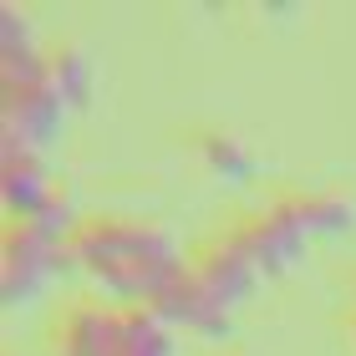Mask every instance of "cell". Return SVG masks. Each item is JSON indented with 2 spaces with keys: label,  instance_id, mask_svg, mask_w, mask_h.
Here are the masks:
<instances>
[{
  "label": "cell",
  "instance_id": "obj_9",
  "mask_svg": "<svg viewBox=\"0 0 356 356\" xmlns=\"http://www.w3.org/2000/svg\"><path fill=\"white\" fill-rule=\"evenodd\" d=\"M0 72H6V87H41V82H51V56L36 46L31 21L15 6H0Z\"/></svg>",
  "mask_w": 356,
  "mask_h": 356
},
{
  "label": "cell",
  "instance_id": "obj_13",
  "mask_svg": "<svg viewBox=\"0 0 356 356\" xmlns=\"http://www.w3.org/2000/svg\"><path fill=\"white\" fill-rule=\"evenodd\" d=\"M199 158H204L209 173L229 178V184H245V178L254 173V153L239 138H229V133H204L199 138Z\"/></svg>",
  "mask_w": 356,
  "mask_h": 356
},
{
  "label": "cell",
  "instance_id": "obj_2",
  "mask_svg": "<svg viewBox=\"0 0 356 356\" xmlns=\"http://www.w3.org/2000/svg\"><path fill=\"white\" fill-rule=\"evenodd\" d=\"M72 265V250L51 239L41 224L31 219H10L6 239H0V296L6 305H31L51 285V275H61Z\"/></svg>",
  "mask_w": 356,
  "mask_h": 356
},
{
  "label": "cell",
  "instance_id": "obj_8",
  "mask_svg": "<svg viewBox=\"0 0 356 356\" xmlns=\"http://www.w3.org/2000/svg\"><path fill=\"white\" fill-rule=\"evenodd\" d=\"M0 193H6V214L10 219H36L46 204L56 199V184H51V168L41 163L36 148L26 143H0Z\"/></svg>",
  "mask_w": 356,
  "mask_h": 356
},
{
  "label": "cell",
  "instance_id": "obj_11",
  "mask_svg": "<svg viewBox=\"0 0 356 356\" xmlns=\"http://www.w3.org/2000/svg\"><path fill=\"white\" fill-rule=\"evenodd\" d=\"M296 204H300V219H305V229H311V239L346 234L356 224V204L341 199V193H296Z\"/></svg>",
  "mask_w": 356,
  "mask_h": 356
},
{
  "label": "cell",
  "instance_id": "obj_5",
  "mask_svg": "<svg viewBox=\"0 0 356 356\" xmlns=\"http://www.w3.org/2000/svg\"><path fill=\"white\" fill-rule=\"evenodd\" d=\"M188 270L199 275V285L214 296L224 311H234V305H245L250 296H254V285L265 280L260 270H254V260L245 250H239V239L224 229V234H214V239H204L199 250H193V260H188Z\"/></svg>",
  "mask_w": 356,
  "mask_h": 356
},
{
  "label": "cell",
  "instance_id": "obj_14",
  "mask_svg": "<svg viewBox=\"0 0 356 356\" xmlns=\"http://www.w3.org/2000/svg\"><path fill=\"white\" fill-rule=\"evenodd\" d=\"M229 356H234V351H229Z\"/></svg>",
  "mask_w": 356,
  "mask_h": 356
},
{
  "label": "cell",
  "instance_id": "obj_7",
  "mask_svg": "<svg viewBox=\"0 0 356 356\" xmlns=\"http://www.w3.org/2000/svg\"><path fill=\"white\" fill-rule=\"evenodd\" d=\"M67 102L51 82L41 87H6V138L10 143H26V148H51L61 122H67Z\"/></svg>",
  "mask_w": 356,
  "mask_h": 356
},
{
  "label": "cell",
  "instance_id": "obj_3",
  "mask_svg": "<svg viewBox=\"0 0 356 356\" xmlns=\"http://www.w3.org/2000/svg\"><path fill=\"white\" fill-rule=\"evenodd\" d=\"M229 234L239 239V250L254 260L260 275H285L305 260V250H311V229H305L300 219V204L296 193H285V199H270L265 209H254L245 214L239 224H229Z\"/></svg>",
  "mask_w": 356,
  "mask_h": 356
},
{
  "label": "cell",
  "instance_id": "obj_6",
  "mask_svg": "<svg viewBox=\"0 0 356 356\" xmlns=\"http://www.w3.org/2000/svg\"><path fill=\"white\" fill-rule=\"evenodd\" d=\"M148 311L158 321H168L173 331H193V336H204V341H229V311L199 285V275H193L188 265L173 275L168 290L148 305Z\"/></svg>",
  "mask_w": 356,
  "mask_h": 356
},
{
  "label": "cell",
  "instance_id": "obj_12",
  "mask_svg": "<svg viewBox=\"0 0 356 356\" xmlns=\"http://www.w3.org/2000/svg\"><path fill=\"white\" fill-rule=\"evenodd\" d=\"M92 61L82 46H56L51 51V87L61 92V102L67 107H87L92 102Z\"/></svg>",
  "mask_w": 356,
  "mask_h": 356
},
{
  "label": "cell",
  "instance_id": "obj_4",
  "mask_svg": "<svg viewBox=\"0 0 356 356\" xmlns=\"http://www.w3.org/2000/svg\"><path fill=\"white\" fill-rule=\"evenodd\" d=\"M122 321H127V305L82 296L56 316L51 346H56V356H118L122 351Z\"/></svg>",
  "mask_w": 356,
  "mask_h": 356
},
{
  "label": "cell",
  "instance_id": "obj_1",
  "mask_svg": "<svg viewBox=\"0 0 356 356\" xmlns=\"http://www.w3.org/2000/svg\"><path fill=\"white\" fill-rule=\"evenodd\" d=\"M72 265L102 290L112 305H153L168 280L188 260L178 254L173 234L153 219L133 214H92L67 239Z\"/></svg>",
  "mask_w": 356,
  "mask_h": 356
},
{
  "label": "cell",
  "instance_id": "obj_10",
  "mask_svg": "<svg viewBox=\"0 0 356 356\" xmlns=\"http://www.w3.org/2000/svg\"><path fill=\"white\" fill-rule=\"evenodd\" d=\"M173 326L158 321L148 305H127V321H122V351L118 356H173Z\"/></svg>",
  "mask_w": 356,
  "mask_h": 356
}]
</instances>
